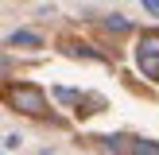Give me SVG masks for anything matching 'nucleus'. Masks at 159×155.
Listing matches in <instances>:
<instances>
[{
  "label": "nucleus",
  "instance_id": "f257e3e1",
  "mask_svg": "<svg viewBox=\"0 0 159 155\" xmlns=\"http://www.w3.org/2000/svg\"><path fill=\"white\" fill-rule=\"evenodd\" d=\"M8 105L20 108V113H27V116H43L47 113V93L39 89V85L23 82V85H12V89H8Z\"/></svg>",
  "mask_w": 159,
  "mask_h": 155
},
{
  "label": "nucleus",
  "instance_id": "f03ea898",
  "mask_svg": "<svg viewBox=\"0 0 159 155\" xmlns=\"http://www.w3.org/2000/svg\"><path fill=\"white\" fill-rule=\"evenodd\" d=\"M136 66L144 78H152V82H159V54H140L136 51Z\"/></svg>",
  "mask_w": 159,
  "mask_h": 155
},
{
  "label": "nucleus",
  "instance_id": "7ed1b4c3",
  "mask_svg": "<svg viewBox=\"0 0 159 155\" xmlns=\"http://www.w3.org/2000/svg\"><path fill=\"white\" fill-rule=\"evenodd\" d=\"M8 43H12V46H39V43H43V35H39V31L20 27V31H12V35H8Z\"/></svg>",
  "mask_w": 159,
  "mask_h": 155
},
{
  "label": "nucleus",
  "instance_id": "20e7f679",
  "mask_svg": "<svg viewBox=\"0 0 159 155\" xmlns=\"http://www.w3.org/2000/svg\"><path fill=\"white\" fill-rule=\"evenodd\" d=\"M128 151L132 155H159V140H144V136H140V140L128 144Z\"/></svg>",
  "mask_w": 159,
  "mask_h": 155
},
{
  "label": "nucleus",
  "instance_id": "39448f33",
  "mask_svg": "<svg viewBox=\"0 0 159 155\" xmlns=\"http://www.w3.org/2000/svg\"><path fill=\"white\" fill-rule=\"evenodd\" d=\"M136 51H140V54H159V31H144Z\"/></svg>",
  "mask_w": 159,
  "mask_h": 155
},
{
  "label": "nucleus",
  "instance_id": "423d86ee",
  "mask_svg": "<svg viewBox=\"0 0 159 155\" xmlns=\"http://www.w3.org/2000/svg\"><path fill=\"white\" fill-rule=\"evenodd\" d=\"M105 27L116 31V35H124V31H128V20H124V16H105Z\"/></svg>",
  "mask_w": 159,
  "mask_h": 155
},
{
  "label": "nucleus",
  "instance_id": "0eeeda50",
  "mask_svg": "<svg viewBox=\"0 0 159 155\" xmlns=\"http://www.w3.org/2000/svg\"><path fill=\"white\" fill-rule=\"evenodd\" d=\"M12 147H20V136H16V132H8V136H4V151H12Z\"/></svg>",
  "mask_w": 159,
  "mask_h": 155
},
{
  "label": "nucleus",
  "instance_id": "6e6552de",
  "mask_svg": "<svg viewBox=\"0 0 159 155\" xmlns=\"http://www.w3.org/2000/svg\"><path fill=\"white\" fill-rule=\"evenodd\" d=\"M140 4H144V8H148L152 16H159V0H140Z\"/></svg>",
  "mask_w": 159,
  "mask_h": 155
}]
</instances>
